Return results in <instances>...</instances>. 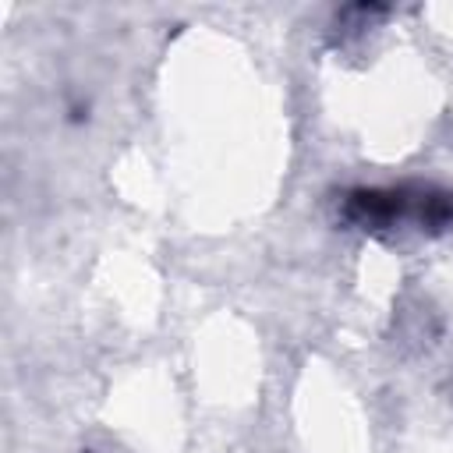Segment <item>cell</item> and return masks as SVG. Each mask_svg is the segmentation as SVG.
I'll return each mask as SVG.
<instances>
[{
  "label": "cell",
  "mask_w": 453,
  "mask_h": 453,
  "mask_svg": "<svg viewBox=\"0 0 453 453\" xmlns=\"http://www.w3.org/2000/svg\"><path fill=\"white\" fill-rule=\"evenodd\" d=\"M411 209V198L407 191H350L347 202H343V216L365 230H386L393 226L396 219H403Z\"/></svg>",
  "instance_id": "6da1fadb"
},
{
  "label": "cell",
  "mask_w": 453,
  "mask_h": 453,
  "mask_svg": "<svg viewBox=\"0 0 453 453\" xmlns=\"http://www.w3.org/2000/svg\"><path fill=\"white\" fill-rule=\"evenodd\" d=\"M418 219L428 230H446L453 223V195H446V191H425L418 198Z\"/></svg>",
  "instance_id": "7a4b0ae2"
}]
</instances>
